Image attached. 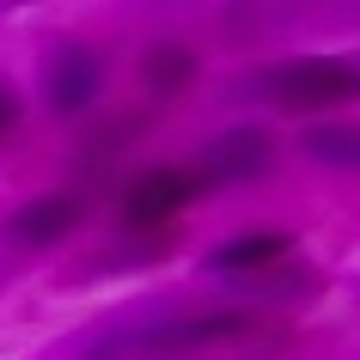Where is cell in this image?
Returning a JSON list of instances; mask_svg holds the SVG:
<instances>
[{
    "label": "cell",
    "instance_id": "1",
    "mask_svg": "<svg viewBox=\"0 0 360 360\" xmlns=\"http://www.w3.org/2000/svg\"><path fill=\"white\" fill-rule=\"evenodd\" d=\"M250 330H257L250 311H184V318H159V323H141V330L98 342L92 360H177V354L220 348V342H245Z\"/></svg>",
    "mask_w": 360,
    "mask_h": 360
},
{
    "label": "cell",
    "instance_id": "2",
    "mask_svg": "<svg viewBox=\"0 0 360 360\" xmlns=\"http://www.w3.org/2000/svg\"><path fill=\"white\" fill-rule=\"evenodd\" d=\"M250 92L281 104V110H330V104L360 92V74L330 56H300V61H281V68H263L250 79Z\"/></svg>",
    "mask_w": 360,
    "mask_h": 360
},
{
    "label": "cell",
    "instance_id": "3",
    "mask_svg": "<svg viewBox=\"0 0 360 360\" xmlns=\"http://www.w3.org/2000/svg\"><path fill=\"white\" fill-rule=\"evenodd\" d=\"M208 190V177L195 165H153L141 171L129 190H122V232H159L165 220L190 208L195 195Z\"/></svg>",
    "mask_w": 360,
    "mask_h": 360
},
{
    "label": "cell",
    "instance_id": "4",
    "mask_svg": "<svg viewBox=\"0 0 360 360\" xmlns=\"http://www.w3.org/2000/svg\"><path fill=\"white\" fill-rule=\"evenodd\" d=\"M98 92H104V56H98L92 43H56L49 61H43V104L56 116H79L92 110Z\"/></svg>",
    "mask_w": 360,
    "mask_h": 360
},
{
    "label": "cell",
    "instance_id": "5",
    "mask_svg": "<svg viewBox=\"0 0 360 360\" xmlns=\"http://www.w3.org/2000/svg\"><path fill=\"white\" fill-rule=\"evenodd\" d=\"M269 159H275V141H269V129H257V122H238V129L214 134L208 147L195 153V171L208 177V190H220V184H257L269 171Z\"/></svg>",
    "mask_w": 360,
    "mask_h": 360
},
{
    "label": "cell",
    "instance_id": "6",
    "mask_svg": "<svg viewBox=\"0 0 360 360\" xmlns=\"http://www.w3.org/2000/svg\"><path fill=\"white\" fill-rule=\"evenodd\" d=\"M74 226H86V195L79 190H49V195H31L25 208L6 214L0 238L19 245V250H49V245H61Z\"/></svg>",
    "mask_w": 360,
    "mask_h": 360
},
{
    "label": "cell",
    "instance_id": "7",
    "mask_svg": "<svg viewBox=\"0 0 360 360\" xmlns=\"http://www.w3.org/2000/svg\"><path fill=\"white\" fill-rule=\"evenodd\" d=\"M293 257V232L287 226H257L238 232L226 245L208 250V275H238V281H257V275H275V269Z\"/></svg>",
    "mask_w": 360,
    "mask_h": 360
},
{
    "label": "cell",
    "instance_id": "8",
    "mask_svg": "<svg viewBox=\"0 0 360 360\" xmlns=\"http://www.w3.org/2000/svg\"><path fill=\"white\" fill-rule=\"evenodd\" d=\"M195 74H202V61H195L190 43H153L147 56H141V79H147V92H153V98L184 92Z\"/></svg>",
    "mask_w": 360,
    "mask_h": 360
},
{
    "label": "cell",
    "instance_id": "9",
    "mask_svg": "<svg viewBox=\"0 0 360 360\" xmlns=\"http://www.w3.org/2000/svg\"><path fill=\"white\" fill-rule=\"evenodd\" d=\"M300 147L318 159V165H342L360 171V122H318V129L300 134Z\"/></svg>",
    "mask_w": 360,
    "mask_h": 360
},
{
    "label": "cell",
    "instance_id": "10",
    "mask_svg": "<svg viewBox=\"0 0 360 360\" xmlns=\"http://www.w3.org/2000/svg\"><path fill=\"white\" fill-rule=\"evenodd\" d=\"M13 129H19V92H13V86L0 79V141H6Z\"/></svg>",
    "mask_w": 360,
    "mask_h": 360
}]
</instances>
